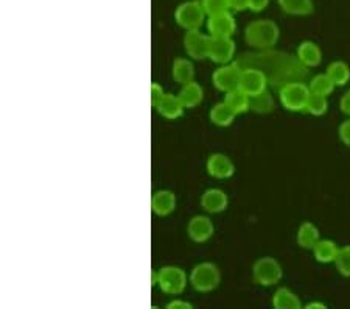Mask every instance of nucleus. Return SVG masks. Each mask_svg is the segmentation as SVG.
I'll list each match as a JSON object with an SVG mask.
<instances>
[{"label":"nucleus","mask_w":350,"mask_h":309,"mask_svg":"<svg viewBox=\"0 0 350 309\" xmlns=\"http://www.w3.org/2000/svg\"><path fill=\"white\" fill-rule=\"evenodd\" d=\"M157 284L161 286V289L165 294L178 295L180 292H184L185 284H187V277H185L183 269L168 266L157 272Z\"/></svg>","instance_id":"nucleus-5"},{"label":"nucleus","mask_w":350,"mask_h":309,"mask_svg":"<svg viewBox=\"0 0 350 309\" xmlns=\"http://www.w3.org/2000/svg\"><path fill=\"white\" fill-rule=\"evenodd\" d=\"M267 77L262 71L256 69H247L243 71L241 78H240V89L243 92H246L250 97L252 95H257L263 91H267Z\"/></svg>","instance_id":"nucleus-10"},{"label":"nucleus","mask_w":350,"mask_h":309,"mask_svg":"<svg viewBox=\"0 0 350 309\" xmlns=\"http://www.w3.org/2000/svg\"><path fill=\"white\" fill-rule=\"evenodd\" d=\"M207 171L212 177L224 180L232 177L234 173V162L230 161L228 156L221 153L212 155L207 161Z\"/></svg>","instance_id":"nucleus-13"},{"label":"nucleus","mask_w":350,"mask_h":309,"mask_svg":"<svg viewBox=\"0 0 350 309\" xmlns=\"http://www.w3.org/2000/svg\"><path fill=\"white\" fill-rule=\"evenodd\" d=\"M156 108L161 112V116L165 117V119L174 121V119H178V117L183 116L185 106L183 102H180L179 95L165 94Z\"/></svg>","instance_id":"nucleus-14"},{"label":"nucleus","mask_w":350,"mask_h":309,"mask_svg":"<svg viewBox=\"0 0 350 309\" xmlns=\"http://www.w3.org/2000/svg\"><path fill=\"white\" fill-rule=\"evenodd\" d=\"M307 309H324V308H327L324 303H308V305L306 306Z\"/></svg>","instance_id":"nucleus-38"},{"label":"nucleus","mask_w":350,"mask_h":309,"mask_svg":"<svg viewBox=\"0 0 350 309\" xmlns=\"http://www.w3.org/2000/svg\"><path fill=\"white\" fill-rule=\"evenodd\" d=\"M229 7L235 11L250 8V0H229Z\"/></svg>","instance_id":"nucleus-34"},{"label":"nucleus","mask_w":350,"mask_h":309,"mask_svg":"<svg viewBox=\"0 0 350 309\" xmlns=\"http://www.w3.org/2000/svg\"><path fill=\"white\" fill-rule=\"evenodd\" d=\"M297 58L302 64L308 67L319 66L321 61H323V53H321V49L316 46L312 41L302 42L297 49Z\"/></svg>","instance_id":"nucleus-17"},{"label":"nucleus","mask_w":350,"mask_h":309,"mask_svg":"<svg viewBox=\"0 0 350 309\" xmlns=\"http://www.w3.org/2000/svg\"><path fill=\"white\" fill-rule=\"evenodd\" d=\"M318 240H319L318 228L310 222L302 223L297 232V244L301 245L302 249H313V247L318 244Z\"/></svg>","instance_id":"nucleus-22"},{"label":"nucleus","mask_w":350,"mask_h":309,"mask_svg":"<svg viewBox=\"0 0 350 309\" xmlns=\"http://www.w3.org/2000/svg\"><path fill=\"white\" fill-rule=\"evenodd\" d=\"M246 42L256 49H271L279 41V27L273 21L260 19L246 27Z\"/></svg>","instance_id":"nucleus-1"},{"label":"nucleus","mask_w":350,"mask_h":309,"mask_svg":"<svg viewBox=\"0 0 350 309\" xmlns=\"http://www.w3.org/2000/svg\"><path fill=\"white\" fill-rule=\"evenodd\" d=\"M208 46H211V36L202 35L200 30H187V33H185L184 47L190 58H208Z\"/></svg>","instance_id":"nucleus-8"},{"label":"nucleus","mask_w":350,"mask_h":309,"mask_svg":"<svg viewBox=\"0 0 350 309\" xmlns=\"http://www.w3.org/2000/svg\"><path fill=\"white\" fill-rule=\"evenodd\" d=\"M273 106H274V100L267 91H263L257 95H252L251 97L250 108L256 112H268L273 110Z\"/></svg>","instance_id":"nucleus-29"},{"label":"nucleus","mask_w":350,"mask_h":309,"mask_svg":"<svg viewBox=\"0 0 350 309\" xmlns=\"http://www.w3.org/2000/svg\"><path fill=\"white\" fill-rule=\"evenodd\" d=\"M327 75L332 78L336 86H344L350 80V67L344 61H335L327 69Z\"/></svg>","instance_id":"nucleus-26"},{"label":"nucleus","mask_w":350,"mask_h":309,"mask_svg":"<svg viewBox=\"0 0 350 309\" xmlns=\"http://www.w3.org/2000/svg\"><path fill=\"white\" fill-rule=\"evenodd\" d=\"M314 250V258L319 262H335L336 256H338V249L336 244L333 240H318V244L313 247Z\"/></svg>","instance_id":"nucleus-21"},{"label":"nucleus","mask_w":350,"mask_h":309,"mask_svg":"<svg viewBox=\"0 0 350 309\" xmlns=\"http://www.w3.org/2000/svg\"><path fill=\"white\" fill-rule=\"evenodd\" d=\"M187 232L190 239L195 243H206L213 234V223L208 217L196 216L190 221Z\"/></svg>","instance_id":"nucleus-12"},{"label":"nucleus","mask_w":350,"mask_h":309,"mask_svg":"<svg viewBox=\"0 0 350 309\" xmlns=\"http://www.w3.org/2000/svg\"><path fill=\"white\" fill-rule=\"evenodd\" d=\"M207 28L211 36H232L235 32V19L229 11L208 16Z\"/></svg>","instance_id":"nucleus-11"},{"label":"nucleus","mask_w":350,"mask_h":309,"mask_svg":"<svg viewBox=\"0 0 350 309\" xmlns=\"http://www.w3.org/2000/svg\"><path fill=\"white\" fill-rule=\"evenodd\" d=\"M310 88L302 83H288L280 89V102L290 111H302L306 110Z\"/></svg>","instance_id":"nucleus-4"},{"label":"nucleus","mask_w":350,"mask_h":309,"mask_svg":"<svg viewBox=\"0 0 350 309\" xmlns=\"http://www.w3.org/2000/svg\"><path fill=\"white\" fill-rule=\"evenodd\" d=\"M335 264L341 275H344V277H350V245H346L342 247V249H340Z\"/></svg>","instance_id":"nucleus-30"},{"label":"nucleus","mask_w":350,"mask_h":309,"mask_svg":"<svg viewBox=\"0 0 350 309\" xmlns=\"http://www.w3.org/2000/svg\"><path fill=\"white\" fill-rule=\"evenodd\" d=\"M172 72H173L174 82H178V83H180V84H187V83H190V82H193L195 69H193V64H191L189 60L178 58V60L173 63Z\"/></svg>","instance_id":"nucleus-20"},{"label":"nucleus","mask_w":350,"mask_h":309,"mask_svg":"<svg viewBox=\"0 0 350 309\" xmlns=\"http://www.w3.org/2000/svg\"><path fill=\"white\" fill-rule=\"evenodd\" d=\"M235 112L229 108V105L223 102L213 106L211 110V121L218 127H228L235 119Z\"/></svg>","instance_id":"nucleus-25"},{"label":"nucleus","mask_w":350,"mask_h":309,"mask_svg":"<svg viewBox=\"0 0 350 309\" xmlns=\"http://www.w3.org/2000/svg\"><path fill=\"white\" fill-rule=\"evenodd\" d=\"M340 138L346 145L350 147V119L344 121L340 127Z\"/></svg>","instance_id":"nucleus-33"},{"label":"nucleus","mask_w":350,"mask_h":309,"mask_svg":"<svg viewBox=\"0 0 350 309\" xmlns=\"http://www.w3.org/2000/svg\"><path fill=\"white\" fill-rule=\"evenodd\" d=\"M269 0H250V8L252 11H262L268 7Z\"/></svg>","instance_id":"nucleus-35"},{"label":"nucleus","mask_w":350,"mask_h":309,"mask_svg":"<svg viewBox=\"0 0 350 309\" xmlns=\"http://www.w3.org/2000/svg\"><path fill=\"white\" fill-rule=\"evenodd\" d=\"M341 110H342L344 114L350 116V89H349L346 94L342 95V99H341Z\"/></svg>","instance_id":"nucleus-36"},{"label":"nucleus","mask_w":350,"mask_h":309,"mask_svg":"<svg viewBox=\"0 0 350 309\" xmlns=\"http://www.w3.org/2000/svg\"><path fill=\"white\" fill-rule=\"evenodd\" d=\"M224 102L229 105V108L232 110L235 114H243V112L250 110L251 97L246 92H243L240 88H237L234 91L226 92Z\"/></svg>","instance_id":"nucleus-19"},{"label":"nucleus","mask_w":350,"mask_h":309,"mask_svg":"<svg viewBox=\"0 0 350 309\" xmlns=\"http://www.w3.org/2000/svg\"><path fill=\"white\" fill-rule=\"evenodd\" d=\"M336 84L332 82V78L327 75V74H319L316 75L314 78H312V82H310V91L316 92V94H321V95H330L333 92V89H335Z\"/></svg>","instance_id":"nucleus-27"},{"label":"nucleus","mask_w":350,"mask_h":309,"mask_svg":"<svg viewBox=\"0 0 350 309\" xmlns=\"http://www.w3.org/2000/svg\"><path fill=\"white\" fill-rule=\"evenodd\" d=\"M327 108H329V102H327L325 95L310 92L306 111H308L310 114H313V116H323L327 111Z\"/></svg>","instance_id":"nucleus-28"},{"label":"nucleus","mask_w":350,"mask_h":309,"mask_svg":"<svg viewBox=\"0 0 350 309\" xmlns=\"http://www.w3.org/2000/svg\"><path fill=\"white\" fill-rule=\"evenodd\" d=\"M273 306L278 309H299L301 305V300L297 299V295L293 294L290 289L282 288L278 289L274 297H273Z\"/></svg>","instance_id":"nucleus-23"},{"label":"nucleus","mask_w":350,"mask_h":309,"mask_svg":"<svg viewBox=\"0 0 350 309\" xmlns=\"http://www.w3.org/2000/svg\"><path fill=\"white\" fill-rule=\"evenodd\" d=\"M174 19L185 30H198L206 19V10L202 7V3L196 2V0L184 2L178 7L176 13H174Z\"/></svg>","instance_id":"nucleus-3"},{"label":"nucleus","mask_w":350,"mask_h":309,"mask_svg":"<svg viewBox=\"0 0 350 309\" xmlns=\"http://www.w3.org/2000/svg\"><path fill=\"white\" fill-rule=\"evenodd\" d=\"M243 71L240 69L237 64H228V66H223L219 67L218 71H215V74H213L212 80L213 84H215V88L218 91H223V92H229V91H234L240 86V78H241Z\"/></svg>","instance_id":"nucleus-7"},{"label":"nucleus","mask_w":350,"mask_h":309,"mask_svg":"<svg viewBox=\"0 0 350 309\" xmlns=\"http://www.w3.org/2000/svg\"><path fill=\"white\" fill-rule=\"evenodd\" d=\"M221 280L218 267L215 264L202 262L191 271L190 283L198 292H211L217 288Z\"/></svg>","instance_id":"nucleus-2"},{"label":"nucleus","mask_w":350,"mask_h":309,"mask_svg":"<svg viewBox=\"0 0 350 309\" xmlns=\"http://www.w3.org/2000/svg\"><path fill=\"white\" fill-rule=\"evenodd\" d=\"M235 53V42L230 36H211L208 46V58L215 63H228Z\"/></svg>","instance_id":"nucleus-9"},{"label":"nucleus","mask_w":350,"mask_h":309,"mask_svg":"<svg viewBox=\"0 0 350 309\" xmlns=\"http://www.w3.org/2000/svg\"><path fill=\"white\" fill-rule=\"evenodd\" d=\"M202 7L206 10V14L213 16L229 11V0H202Z\"/></svg>","instance_id":"nucleus-31"},{"label":"nucleus","mask_w":350,"mask_h":309,"mask_svg":"<svg viewBox=\"0 0 350 309\" xmlns=\"http://www.w3.org/2000/svg\"><path fill=\"white\" fill-rule=\"evenodd\" d=\"M167 308H168V309H178V308H179V309H190L191 305H190V303H187V301L174 300V301H172V303H168Z\"/></svg>","instance_id":"nucleus-37"},{"label":"nucleus","mask_w":350,"mask_h":309,"mask_svg":"<svg viewBox=\"0 0 350 309\" xmlns=\"http://www.w3.org/2000/svg\"><path fill=\"white\" fill-rule=\"evenodd\" d=\"M150 92H151V105H153L154 108H156V106L159 105V102H161L162 97H163V95H165V94H163L162 88H161L159 84H157V83H153V84H151Z\"/></svg>","instance_id":"nucleus-32"},{"label":"nucleus","mask_w":350,"mask_h":309,"mask_svg":"<svg viewBox=\"0 0 350 309\" xmlns=\"http://www.w3.org/2000/svg\"><path fill=\"white\" fill-rule=\"evenodd\" d=\"M228 195L221 189H208L204 193L201 199V205L207 212H221L228 208Z\"/></svg>","instance_id":"nucleus-15"},{"label":"nucleus","mask_w":350,"mask_h":309,"mask_svg":"<svg viewBox=\"0 0 350 309\" xmlns=\"http://www.w3.org/2000/svg\"><path fill=\"white\" fill-rule=\"evenodd\" d=\"M280 8L293 16H307L313 11L312 0H279Z\"/></svg>","instance_id":"nucleus-24"},{"label":"nucleus","mask_w":350,"mask_h":309,"mask_svg":"<svg viewBox=\"0 0 350 309\" xmlns=\"http://www.w3.org/2000/svg\"><path fill=\"white\" fill-rule=\"evenodd\" d=\"M254 280L262 286H273L282 278V267L274 258H262L254 264Z\"/></svg>","instance_id":"nucleus-6"},{"label":"nucleus","mask_w":350,"mask_h":309,"mask_svg":"<svg viewBox=\"0 0 350 309\" xmlns=\"http://www.w3.org/2000/svg\"><path fill=\"white\" fill-rule=\"evenodd\" d=\"M202 97H204V92H202V88L195 82H190L184 84L183 89L179 92L180 102L184 103L185 108H195V106L202 102Z\"/></svg>","instance_id":"nucleus-18"},{"label":"nucleus","mask_w":350,"mask_h":309,"mask_svg":"<svg viewBox=\"0 0 350 309\" xmlns=\"http://www.w3.org/2000/svg\"><path fill=\"white\" fill-rule=\"evenodd\" d=\"M176 206V197L170 190H157L151 200V208L157 216H168Z\"/></svg>","instance_id":"nucleus-16"}]
</instances>
